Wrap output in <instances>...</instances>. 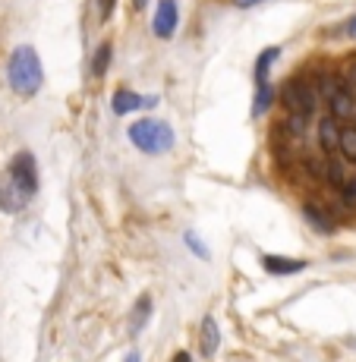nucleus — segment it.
Wrapping results in <instances>:
<instances>
[{
	"mask_svg": "<svg viewBox=\"0 0 356 362\" xmlns=\"http://www.w3.org/2000/svg\"><path fill=\"white\" fill-rule=\"evenodd\" d=\"M6 79H10L13 92L23 95V98H32V95L41 88L45 69H41L38 51H35L32 45H19L16 51L10 54V60H6Z\"/></svg>",
	"mask_w": 356,
	"mask_h": 362,
	"instance_id": "f257e3e1",
	"label": "nucleus"
},
{
	"mask_svg": "<svg viewBox=\"0 0 356 362\" xmlns=\"http://www.w3.org/2000/svg\"><path fill=\"white\" fill-rule=\"evenodd\" d=\"M130 142L136 145L139 151H145V155H164V151L173 148L177 136H173L171 123L149 117V120H136L130 127Z\"/></svg>",
	"mask_w": 356,
	"mask_h": 362,
	"instance_id": "f03ea898",
	"label": "nucleus"
},
{
	"mask_svg": "<svg viewBox=\"0 0 356 362\" xmlns=\"http://www.w3.org/2000/svg\"><path fill=\"white\" fill-rule=\"evenodd\" d=\"M281 101L290 114H299V117H316V107H318V95H316V86L312 79L306 76H293L281 86Z\"/></svg>",
	"mask_w": 356,
	"mask_h": 362,
	"instance_id": "7ed1b4c3",
	"label": "nucleus"
},
{
	"mask_svg": "<svg viewBox=\"0 0 356 362\" xmlns=\"http://www.w3.org/2000/svg\"><path fill=\"white\" fill-rule=\"evenodd\" d=\"M6 173H10V180L25 192V196L29 199L35 196V189H38V170H35L32 151H16L13 161L6 164Z\"/></svg>",
	"mask_w": 356,
	"mask_h": 362,
	"instance_id": "20e7f679",
	"label": "nucleus"
},
{
	"mask_svg": "<svg viewBox=\"0 0 356 362\" xmlns=\"http://www.w3.org/2000/svg\"><path fill=\"white\" fill-rule=\"evenodd\" d=\"M177 19H180L177 0H158L155 16H151V32H155L158 38H171L173 29H177Z\"/></svg>",
	"mask_w": 356,
	"mask_h": 362,
	"instance_id": "39448f33",
	"label": "nucleus"
},
{
	"mask_svg": "<svg viewBox=\"0 0 356 362\" xmlns=\"http://www.w3.org/2000/svg\"><path fill=\"white\" fill-rule=\"evenodd\" d=\"M25 202L29 196L13 183L10 173H0V211H19V208H25Z\"/></svg>",
	"mask_w": 356,
	"mask_h": 362,
	"instance_id": "423d86ee",
	"label": "nucleus"
},
{
	"mask_svg": "<svg viewBox=\"0 0 356 362\" xmlns=\"http://www.w3.org/2000/svg\"><path fill=\"white\" fill-rule=\"evenodd\" d=\"M151 104H155V98H142V95L130 92V88H117L114 98H110V107H114V114H120V117H127L139 107H151Z\"/></svg>",
	"mask_w": 356,
	"mask_h": 362,
	"instance_id": "0eeeda50",
	"label": "nucleus"
},
{
	"mask_svg": "<svg viewBox=\"0 0 356 362\" xmlns=\"http://www.w3.org/2000/svg\"><path fill=\"white\" fill-rule=\"evenodd\" d=\"M262 268L268 271V274H299L303 268H309L303 259H287V255H265L262 259Z\"/></svg>",
	"mask_w": 356,
	"mask_h": 362,
	"instance_id": "6e6552de",
	"label": "nucleus"
},
{
	"mask_svg": "<svg viewBox=\"0 0 356 362\" xmlns=\"http://www.w3.org/2000/svg\"><path fill=\"white\" fill-rule=\"evenodd\" d=\"M312 86H316V95H318V98H325V101H331L334 95L344 92L338 69H322V73H318L316 79H312Z\"/></svg>",
	"mask_w": 356,
	"mask_h": 362,
	"instance_id": "1a4fd4ad",
	"label": "nucleus"
},
{
	"mask_svg": "<svg viewBox=\"0 0 356 362\" xmlns=\"http://www.w3.org/2000/svg\"><path fill=\"white\" fill-rule=\"evenodd\" d=\"M221 346V331H218V322H214L212 315L202 318V356L212 359L214 353H218Z\"/></svg>",
	"mask_w": 356,
	"mask_h": 362,
	"instance_id": "9d476101",
	"label": "nucleus"
},
{
	"mask_svg": "<svg viewBox=\"0 0 356 362\" xmlns=\"http://www.w3.org/2000/svg\"><path fill=\"white\" fill-rule=\"evenodd\" d=\"M338 139H340V123L334 120V117H325V120L318 123V145H322L325 155L338 151Z\"/></svg>",
	"mask_w": 356,
	"mask_h": 362,
	"instance_id": "9b49d317",
	"label": "nucleus"
},
{
	"mask_svg": "<svg viewBox=\"0 0 356 362\" xmlns=\"http://www.w3.org/2000/svg\"><path fill=\"white\" fill-rule=\"evenodd\" d=\"M353 110H356V101H353L347 92L334 95V98L328 101V117H334V120H338V123L353 120Z\"/></svg>",
	"mask_w": 356,
	"mask_h": 362,
	"instance_id": "f8f14e48",
	"label": "nucleus"
},
{
	"mask_svg": "<svg viewBox=\"0 0 356 362\" xmlns=\"http://www.w3.org/2000/svg\"><path fill=\"white\" fill-rule=\"evenodd\" d=\"M149 315H151V299L142 293L136 299V305H132V312H130V334H132V337H136V334L149 325Z\"/></svg>",
	"mask_w": 356,
	"mask_h": 362,
	"instance_id": "ddd939ff",
	"label": "nucleus"
},
{
	"mask_svg": "<svg viewBox=\"0 0 356 362\" xmlns=\"http://www.w3.org/2000/svg\"><path fill=\"white\" fill-rule=\"evenodd\" d=\"M303 218L309 221L318 233H331L334 230V221L328 218V211H325V208H318V205H312V202H306V205H303Z\"/></svg>",
	"mask_w": 356,
	"mask_h": 362,
	"instance_id": "4468645a",
	"label": "nucleus"
},
{
	"mask_svg": "<svg viewBox=\"0 0 356 362\" xmlns=\"http://www.w3.org/2000/svg\"><path fill=\"white\" fill-rule=\"evenodd\" d=\"M281 57V47H265L259 54V60H255V86H262V82H268V73H271V64Z\"/></svg>",
	"mask_w": 356,
	"mask_h": 362,
	"instance_id": "2eb2a0df",
	"label": "nucleus"
},
{
	"mask_svg": "<svg viewBox=\"0 0 356 362\" xmlns=\"http://www.w3.org/2000/svg\"><path fill=\"white\" fill-rule=\"evenodd\" d=\"M338 151H340V158H344V161L356 164V127H340Z\"/></svg>",
	"mask_w": 356,
	"mask_h": 362,
	"instance_id": "dca6fc26",
	"label": "nucleus"
},
{
	"mask_svg": "<svg viewBox=\"0 0 356 362\" xmlns=\"http://www.w3.org/2000/svg\"><path fill=\"white\" fill-rule=\"evenodd\" d=\"M271 101H275V88H271V82H262L259 92H255V101H253V117H262L265 110L271 107Z\"/></svg>",
	"mask_w": 356,
	"mask_h": 362,
	"instance_id": "f3484780",
	"label": "nucleus"
},
{
	"mask_svg": "<svg viewBox=\"0 0 356 362\" xmlns=\"http://www.w3.org/2000/svg\"><path fill=\"white\" fill-rule=\"evenodd\" d=\"M325 180H328V183H334V186L340 189V186H344L350 177H347V167H344V164L334 161V158H328V161H325Z\"/></svg>",
	"mask_w": 356,
	"mask_h": 362,
	"instance_id": "a211bd4d",
	"label": "nucleus"
},
{
	"mask_svg": "<svg viewBox=\"0 0 356 362\" xmlns=\"http://www.w3.org/2000/svg\"><path fill=\"white\" fill-rule=\"evenodd\" d=\"M338 76H340V86H344V92L356 101V60H347V64L338 69Z\"/></svg>",
	"mask_w": 356,
	"mask_h": 362,
	"instance_id": "6ab92c4d",
	"label": "nucleus"
},
{
	"mask_svg": "<svg viewBox=\"0 0 356 362\" xmlns=\"http://www.w3.org/2000/svg\"><path fill=\"white\" fill-rule=\"evenodd\" d=\"M110 54H114L110 41H104V45L95 51V60H92V73H95V76H104V73H108V66H110Z\"/></svg>",
	"mask_w": 356,
	"mask_h": 362,
	"instance_id": "aec40b11",
	"label": "nucleus"
},
{
	"mask_svg": "<svg viewBox=\"0 0 356 362\" xmlns=\"http://www.w3.org/2000/svg\"><path fill=\"white\" fill-rule=\"evenodd\" d=\"M183 240H186V246H190V252H193V255H199V259H208V249H205V246H202V243H199V236H195L193 230H190V233H186V236H183Z\"/></svg>",
	"mask_w": 356,
	"mask_h": 362,
	"instance_id": "412c9836",
	"label": "nucleus"
},
{
	"mask_svg": "<svg viewBox=\"0 0 356 362\" xmlns=\"http://www.w3.org/2000/svg\"><path fill=\"white\" fill-rule=\"evenodd\" d=\"M340 199H344L347 205H356V177L347 180V183L340 186Z\"/></svg>",
	"mask_w": 356,
	"mask_h": 362,
	"instance_id": "4be33fe9",
	"label": "nucleus"
},
{
	"mask_svg": "<svg viewBox=\"0 0 356 362\" xmlns=\"http://www.w3.org/2000/svg\"><path fill=\"white\" fill-rule=\"evenodd\" d=\"M117 10V0H98V13H101V23H108Z\"/></svg>",
	"mask_w": 356,
	"mask_h": 362,
	"instance_id": "5701e85b",
	"label": "nucleus"
},
{
	"mask_svg": "<svg viewBox=\"0 0 356 362\" xmlns=\"http://www.w3.org/2000/svg\"><path fill=\"white\" fill-rule=\"evenodd\" d=\"M262 4V0H234V6H240V10H246V6H255Z\"/></svg>",
	"mask_w": 356,
	"mask_h": 362,
	"instance_id": "b1692460",
	"label": "nucleus"
},
{
	"mask_svg": "<svg viewBox=\"0 0 356 362\" xmlns=\"http://www.w3.org/2000/svg\"><path fill=\"white\" fill-rule=\"evenodd\" d=\"M347 35H350V38H356V16L350 19V23H347Z\"/></svg>",
	"mask_w": 356,
	"mask_h": 362,
	"instance_id": "393cba45",
	"label": "nucleus"
},
{
	"mask_svg": "<svg viewBox=\"0 0 356 362\" xmlns=\"http://www.w3.org/2000/svg\"><path fill=\"white\" fill-rule=\"evenodd\" d=\"M173 362H193V359H190V353H177V356H173Z\"/></svg>",
	"mask_w": 356,
	"mask_h": 362,
	"instance_id": "a878e982",
	"label": "nucleus"
},
{
	"mask_svg": "<svg viewBox=\"0 0 356 362\" xmlns=\"http://www.w3.org/2000/svg\"><path fill=\"white\" fill-rule=\"evenodd\" d=\"M123 362H139V353H136V350H130V353H127V359H123Z\"/></svg>",
	"mask_w": 356,
	"mask_h": 362,
	"instance_id": "bb28decb",
	"label": "nucleus"
},
{
	"mask_svg": "<svg viewBox=\"0 0 356 362\" xmlns=\"http://www.w3.org/2000/svg\"><path fill=\"white\" fill-rule=\"evenodd\" d=\"M145 4H149V0H132V6H136V10H145Z\"/></svg>",
	"mask_w": 356,
	"mask_h": 362,
	"instance_id": "cd10ccee",
	"label": "nucleus"
},
{
	"mask_svg": "<svg viewBox=\"0 0 356 362\" xmlns=\"http://www.w3.org/2000/svg\"><path fill=\"white\" fill-rule=\"evenodd\" d=\"M353 120H356V110H353ZM353 127H356V123H353Z\"/></svg>",
	"mask_w": 356,
	"mask_h": 362,
	"instance_id": "c85d7f7f",
	"label": "nucleus"
}]
</instances>
